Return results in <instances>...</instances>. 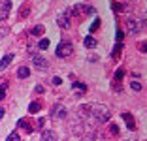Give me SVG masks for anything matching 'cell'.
I'll list each match as a JSON object with an SVG mask.
<instances>
[{"label": "cell", "mask_w": 147, "mask_h": 141, "mask_svg": "<svg viewBox=\"0 0 147 141\" xmlns=\"http://www.w3.org/2000/svg\"><path fill=\"white\" fill-rule=\"evenodd\" d=\"M125 25H126L128 34H138V32L143 30V26H145L143 25V19H140V17H126Z\"/></svg>", "instance_id": "obj_2"}, {"label": "cell", "mask_w": 147, "mask_h": 141, "mask_svg": "<svg viewBox=\"0 0 147 141\" xmlns=\"http://www.w3.org/2000/svg\"><path fill=\"white\" fill-rule=\"evenodd\" d=\"M109 132H111V134H115V136L119 134V128H117V124H111V126H109Z\"/></svg>", "instance_id": "obj_35"}, {"label": "cell", "mask_w": 147, "mask_h": 141, "mask_svg": "<svg viewBox=\"0 0 147 141\" xmlns=\"http://www.w3.org/2000/svg\"><path fill=\"white\" fill-rule=\"evenodd\" d=\"M42 107H43V103H42V102H32L30 105H28V113H30V115H34V113H38Z\"/></svg>", "instance_id": "obj_16"}, {"label": "cell", "mask_w": 147, "mask_h": 141, "mask_svg": "<svg viewBox=\"0 0 147 141\" xmlns=\"http://www.w3.org/2000/svg\"><path fill=\"white\" fill-rule=\"evenodd\" d=\"M30 34H32V36H43V34H45V26H43V25H36V26H32Z\"/></svg>", "instance_id": "obj_15"}, {"label": "cell", "mask_w": 147, "mask_h": 141, "mask_svg": "<svg viewBox=\"0 0 147 141\" xmlns=\"http://www.w3.org/2000/svg\"><path fill=\"white\" fill-rule=\"evenodd\" d=\"M143 25L147 26V15H143Z\"/></svg>", "instance_id": "obj_38"}, {"label": "cell", "mask_w": 147, "mask_h": 141, "mask_svg": "<svg viewBox=\"0 0 147 141\" xmlns=\"http://www.w3.org/2000/svg\"><path fill=\"white\" fill-rule=\"evenodd\" d=\"M78 113L83 115V117H87V119L94 120V122H98V124H106L109 120V117H111L109 109L104 103H85L83 107H79Z\"/></svg>", "instance_id": "obj_1"}, {"label": "cell", "mask_w": 147, "mask_h": 141, "mask_svg": "<svg viewBox=\"0 0 147 141\" xmlns=\"http://www.w3.org/2000/svg\"><path fill=\"white\" fill-rule=\"evenodd\" d=\"M123 77H125V70H123V68H117L115 77H113V81H123Z\"/></svg>", "instance_id": "obj_23"}, {"label": "cell", "mask_w": 147, "mask_h": 141, "mask_svg": "<svg viewBox=\"0 0 147 141\" xmlns=\"http://www.w3.org/2000/svg\"><path fill=\"white\" fill-rule=\"evenodd\" d=\"M111 9L117 11V13H123V11H126V4H119V2L111 0Z\"/></svg>", "instance_id": "obj_17"}, {"label": "cell", "mask_w": 147, "mask_h": 141, "mask_svg": "<svg viewBox=\"0 0 147 141\" xmlns=\"http://www.w3.org/2000/svg\"><path fill=\"white\" fill-rule=\"evenodd\" d=\"M83 43H85L87 49H96V47H98V42H96L92 36H87V38L83 40Z\"/></svg>", "instance_id": "obj_14"}, {"label": "cell", "mask_w": 147, "mask_h": 141, "mask_svg": "<svg viewBox=\"0 0 147 141\" xmlns=\"http://www.w3.org/2000/svg\"><path fill=\"white\" fill-rule=\"evenodd\" d=\"M115 38H117V42H123V38H125V32H123V30H117Z\"/></svg>", "instance_id": "obj_32"}, {"label": "cell", "mask_w": 147, "mask_h": 141, "mask_svg": "<svg viewBox=\"0 0 147 141\" xmlns=\"http://www.w3.org/2000/svg\"><path fill=\"white\" fill-rule=\"evenodd\" d=\"M28 75H30V70L26 68V66H21V68H17V77H19V79H26Z\"/></svg>", "instance_id": "obj_18"}, {"label": "cell", "mask_w": 147, "mask_h": 141, "mask_svg": "<svg viewBox=\"0 0 147 141\" xmlns=\"http://www.w3.org/2000/svg\"><path fill=\"white\" fill-rule=\"evenodd\" d=\"M89 60H91V62H98V56H96V55H91V56H89Z\"/></svg>", "instance_id": "obj_36"}, {"label": "cell", "mask_w": 147, "mask_h": 141, "mask_svg": "<svg viewBox=\"0 0 147 141\" xmlns=\"http://www.w3.org/2000/svg\"><path fill=\"white\" fill-rule=\"evenodd\" d=\"M66 115H68V111H66V107L62 105V103H55V105L51 107V117H53V119L64 120Z\"/></svg>", "instance_id": "obj_6"}, {"label": "cell", "mask_w": 147, "mask_h": 141, "mask_svg": "<svg viewBox=\"0 0 147 141\" xmlns=\"http://www.w3.org/2000/svg\"><path fill=\"white\" fill-rule=\"evenodd\" d=\"M40 141H59V137H57V134L53 130H43Z\"/></svg>", "instance_id": "obj_11"}, {"label": "cell", "mask_w": 147, "mask_h": 141, "mask_svg": "<svg viewBox=\"0 0 147 141\" xmlns=\"http://www.w3.org/2000/svg\"><path fill=\"white\" fill-rule=\"evenodd\" d=\"M81 141H106V139L102 137V134H89V136H85Z\"/></svg>", "instance_id": "obj_19"}, {"label": "cell", "mask_w": 147, "mask_h": 141, "mask_svg": "<svg viewBox=\"0 0 147 141\" xmlns=\"http://www.w3.org/2000/svg\"><path fill=\"white\" fill-rule=\"evenodd\" d=\"M72 89L78 90V92H85V90H87V85H85V83H79V81H74L72 83Z\"/></svg>", "instance_id": "obj_20"}, {"label": "cell", "mask_w": 147, "mask_h": 141, "mask_svg": "<svg viewBox=\"0 0 147 141\" xmlns=\"http://www.w3.org/2000/svg\"><path fill=\"white\" fill-rule=\"evenodd\" d=\"M11 60H13V53H8V55L2 56V60H0V72H4V70L11 64Z\"/></svg>", "instance_id": "obj_12"}, {"label": "cell", "mask_w": 147, "mask_h": 141, "mask_svg": "<svg viewBox=\"0 0 147 141\" xmlns=\"http://www.w3.org/2000/svg\"><path fill=\"white\" fill-rule=\"evenodd\" d=\"M4 115H6V109H4V107H0V119H2Z\"/></svg>", "instance_id": "obj_37"}, {"label": "cell", "mask_w": 147, "mask_h": 141, "mask_svg": "<svg viewBox=\"0 0 147 141\" xmlns=\"http://www.w3.org/2000/svg\"><path fill=\"white\" fill-rule=\"evenodd\" d=\"M9 9H11V0H2L0 2V21H4L9 15Z\"/></svg>", "instance_id": "obj_8"}, {"label": "cell", "mask_w": 147, "mask_h": 141, "mask_svg": "<svg viewBox=\"0 0 147 141\" xmlns=\"http://www.w3.org/2000/svg\"><path fill=\"white\" fill-rule=\"evenodd\" d=\"M34 92H36V94H43L45 90H43V87H42V85H36V87H34Z\"/></svg>", "instance_id": "obj_33"}, {"label": "cell", "mask_w": 147, "mask_h": 141, "mask_svg": "<svg viewBox=\"0 0 147 141\" xmlns=\"http://www.w3.org/2000/svg\"><path fill=\"white\" fill-rule=\"evenodd\" d=\"M6 87H8L6 83H0V102L6 98Z\"/></svg>", "instance_id": "obj_27"}, {"label": "cell", "mask_w": 147, "mask_h": 141, "mask_svg": "<svg viewBox=\"0 0 147 141\" xmlns=\"http://www.w3.org/2000/svg\"><path fill=\"white\" fill-rule=\"evenodd\" d=\"M17 126H19V128H23L26 134H32V132H34V126L30 124V120H28V119H19L17 120Z\"/></svg>", "instance_id": "obj_10"}, {"label": "cell", "mask_w": 147, "mask_h": 141, "mask_svg": "<svg viewBox=\"0 0 147 141\" xmlns=\"http://www.w3.org/2000/svg\"><path fill=\"white\" fill-rule=\"evenodd\" d=\"M38 47L42 49V51H43V49H47V47H49V40H47V38H42V40L38 42Z\"/></svg>", "instance_id": "obj_24"}, {"label": "cell", "mask_w": 147, "mask_h": 141, "mask_svg": "<svg viewBox=\"0 0 147 141\" xmlns=\"http://www.w3.org/2000/svg\"><path fill=\"white\" fill-rule=\"evenodd\" d=\"M72 53H74V45L70 42H61L55 49V55L59 56V58H68Z\"/></svg>", "instance_id": "obj_4"}, {"label": "cell", "mask_w": 147, "mask_h": 141, "mask_svg": "<svg viewBox=\"0 0 147 141\" xmlns=\"http://www.w3.org/2000/svg\"><path fill=\"white\" fill-rule=\"evenodd\" d=\"M6 141H21V136H19L17 132H11L8 137H6Z\"/></svg>", "instance_id": "obj_25"}, {"label": "cell", "mask_w": 147, "mask_h": 141, "mask_svg": "<svg viewBox=\"0 0 147 141\" xmlns=\"http://www.w3.org/2000/svg\"><path fill=\"white\" fill-rule=\"evenodd\" d=\"M111 89L115 90V92H123V85H121V81H113V83H111Z\"/></svg>", "instance_id": "obj_26"}, {"label": "cell", "mask_w": 147, "mask_h": 141, "mask_svg": "<svg viewBox=\"0 0 147 141\" xmlns=\"http://www.w3.org/2000/svg\"><path fill=\"white\" fill-rule=\"evenodd\" d=\"M51 83H53L55 87H59V85L62 83V79H61V77H53V79H51Z\"/></svg>", "instance_id": "obj_34"}, {"label": "cell", "mask_w": 147, "mask_h": 141, "mask_svg": "<svg viewBox=\"0 0 147 141\" xmlns=\"http://www.w3.org/2000/svg\"><path fill=\"white\" fill-rule=\"evenodd\" d=\"M121 49H123V42H117L115 47H113V51H111V56H113V58H117V56H119Z\"/></svg>", "instance_id": "obj_21"}, {"label": "cell", "mask_w": 147, "mask_h": 141, "mask_svg": "<svg viewBox=\"0 0 147 141\" xmlns=\"http://www.w3.org/2000/svg\"><path fill=\"white\" fill-rule=\"evenodd\" d=\"M8 32H9V26H0V40L4 36H8Z\"/></svg>", "instance_id": "obj_28"}, {"label": "cell", "mask_w": 147, "mask_h": 141, "mask_svg": "<svg viewBox=\"0 0 147 141\" xmlns=\"http://www.w3.org/2000/svg\"><path fill=\"white\" fill-rule=\"evenodd\" d=\"M43 124H45V119H38V120H36V128L42 130V128H43Z\"/></svg>", "instance_id": "obj_31"}, {"label": "cell", "mask_w": 147, "mask_h": 141, "mask_svg": "<svg viewBox=\"0 0 147 141\" xmlns=\"http://www.w3.org/2000/svg\"><path fill=\"white\" fill-rule=\"evenodd\" d=\"M130 89H132V90H142V85H140L138 81H132V83H130Z\"/></svg>", "instance_id": "obj_30"}, {"label": "cell", "mask_w": 147, "mask_h": 141, "mask_svg": "<svg viewBox=\"0 0 147 141\" xmlns=\"http://www.w3.org/2000/svg\"><path fill=\"white\" fill-rule=\"evenodd\" d=\"M123 120H125V124H126V126H128V130H130V132H134V130H136V122H134V117H132V113H123Z\"/></svg>", "instance_id": "obj_9"}, {"label": "cell", "mask_w": 147, "mask_h": 141, "mask_svg": "<svg viewBox=\"0 0 147 141\" xmlns=\"http://www.w3.org/2000/svg\"><path fill=\"white\" fill-rule=\"evenodd\" d=\"M72 15L76 17H85V15H94V8L89 4H76L74 8H70Z\"/></svg>", "instance_id": "obj_3"}, {"label": "cell", "mask_w": 147, "mask_h": 141, "mask_svg": "<svg viewBox=\"0 0 147 141\" xmlns=\"http://www.w3.org/2000/svg\"><path fill=\"white\" fill-rule=\"evenodd\" d=\"M30 60H32V64H34V68H38V70H47L49 68V60L45 56L38 55V53H32Z\"/></svg>", "instance_id": "obj_5"}, {"label": "cell", "mask_w": 147, "mask_h": 141, "mask_svg": "<svg viewBox=\"0 0 147 141\" xmlns=\"http://www.w3.org/2000/svg\"><path fill=\"white\" fill-rule=\"evenodd\" d=\"M70 15H72L70 9L62 11L61 15H57V25L61 26V28H68V26H70Z\"/></svg>", "instance_id": "obj_7"}, {"label": "cell", "mask_w": 147, "mask_h": 141, "mask_svg": "<svg viewBox=\"0 0 147 141\" xmlns=\"http://www.w3.org/2000/svg\"><path fill=\"white\" fill-rule=\"evenodd\" d=\"M138 49H140L142 53H147V42H140V43H138Z\"/></svg>", "instance_id": "obj_29"}, {"label": "cell", "mask_w": 147, "mask_h": 141, "mask_svg": "<svg viewBox=\"0 0 147 141\" xmlns=\"http://www.w3.org/2000/svg\"><path fill=\"white\" fill-rule=\"evenodd\" d=\"M30 15V4H23L19 8V19H26Z\"/></svg>", "instance_id": "obj_13"}, {"label": "cell", "mask_w": 147, "mask_h": 141, "mask_svg": "<svg viewBox=\"0 0 147 141\" xmlns=\"http://www.w3.org/2000/svg\"><path fill=\"white\" fill-rule=\"evenodd\" d=\"M100 25H102V21H100V19H94V21H92V25L89 26V32H91V34H94L96 30L100 28Z\"/></svg>", "instance_id": "obj_22"}]
</instances>
